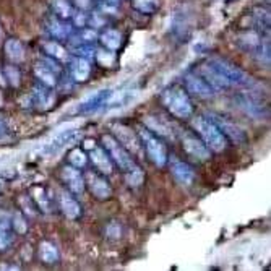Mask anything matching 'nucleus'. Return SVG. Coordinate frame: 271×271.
<instances>
[{
	"label": "nucleus",
	"instance_id": "1",
	"mask_svg": "<svg viewBox=\"0 0 271 271\" xmlns=\"http://www.w3.org/2000/svg\"><path fill=\"white\" fill-rule=\"evenodd\" d=\"M192 125L196 130V133L200 135L203 143L208 146V150L219 153L228 146V140H226L223 132L218 129V125L211 122V119H206V117H196V119L192 120Z\"/></svg>",
	"mask_w": 271,
	"mask_h": 271
},
{
	"label": "nucleus",
	"instance_id": "2",
	"mask_svg": "<svg viewBox=\"0 0 271 271\" xmlns=\"http://www.w3.org/2000/svg\"><path fill=\"white\" fill-rule=\"evenodd\" d=\"M208 65H210L216 73H218L226 83H228V86H239V88H252L254 86V81H252V78L243 73V71L232 65L231 62L228 60H223V59H210V62H208Z\"/></svg>",
	"mask_w": 271,
	"mask_h": 271
},
{
	"label": "nucleus",
	"instance_id": "3",
	"mask_svg": "<svg viewBox=\"0 0 271 271\" xmlns=\"http://www.w3.org/2000/svg\"><path fill=\"white\" fill-rule=\"evenodd\" d=\"M162 103L167 107V111L179 117V119H187L192 115V103L188 99L185 89L182 86H170L162 93Z\"/></svg>",
	"mask_w": 271,
	"mask_h": 271
},
{
	"label": "nucleus",
	"instance_id": "4",
	"mask_svg": "<svg viewBox=\"0 0 271 271\" xmlns=\"http://www.w3.org/2000/svg\"><path fill=\"white\" fill-rule=\"evenodd\" d=\"M138 137L141 140V144L144 151H146L148 158L155 162L158 166H164L166 164V159H167V153L164 144L161 143V140L156 137L155 133L146 130V129H140Z\"/></svg>",
	"mask_w": 271,
	"mask_h": 271
},
{
	"label": "nucleus",
	"instance_id": "5",
	"mask_svg": "<svg viewBox=\"0 0 271 271\" xmlns=\"http://www.w3.org/2000/svg\"><path fill=\"white\" fill-rule=\"evenodd\" d=\"M103 143H104L106 151L109 153V158L124 170V173H129L133 166H137L135 164V161L132 159V156L129 155V151L125 150L119 141L114 140L111 135H104Z\"/></svg>",
	"mask_w": 271,
	"mask_h": 271
},
{
	"label": "nucleus",
	"instance_id": "6",
	"mask_svg": "<svg viewBox=\"0 0 271 271\" xmlns=\"http://www.w3.org/2000/svg\"><path fill=\"white\" fill-rule=\"evenodd\" d=\"M112 132L115 133L117 141H119L125 150L135 153V155H140L141 150H143L141 140H140L138 135H135V132L130 127L117 124L112 127Z\"/></svg>",
	"mask_w": 271,
	"mask_h": 271
},
{
	"label": "nucleus",
	"instance_id": "7",
	"mask_svg": "<svg viewBox=\"0 0 271 271\" xmlns=\"http://www.w3.org/2000/svg\"><path fill=\"white\" fill-rule=\"evenodd\" d=\"M180 138H182V144H184V150L188 153L190 156L196 158V159H202V161H206L210 158V150H208L206 144L196 137L193 133H188V132H180L177 130Z\"/></svg>",
	"mask_w": 271,
	"mask_h": 271
},
{
	"label": "nucleus",
	"instance_id": "8",
	"mask_svg": "<svg viewBox=\"0 0 271 271\" xmlns=\"http://www.w3.org/2000/svg\"><path fill=\"white\" fill-rule=\"evenodd\" d=\"M170 174L180 185H192L195 180V170L184 161L174 159L170 161Z\"/></svg>",
	"mask_w": 271,
	"mask_h": 271
},
{
	"label": "nucleus",
	"instance_id": "9",
	"mask_svg": "<svg viewBox=\"0 0 271 271\" xmlns=\"http://www.w3.org/2000/svg\"><path fill=\"white\" fill-rule=\"evenodd\" d=\"M210 119L216 125H218V129L223 132V135L226 138H231L234 141H243V140H245V133H243V130L240 127H237V125L228 122L226 119H221V117H218V115H211Z\"/></svg>",
	"mask_w": 271,
	"mask_h": 271
},
{
	"label": "nucleus",
	"instance_id": "10",
	"mask_svg": "<svg viewBox=\"0 0 271 271\" xmlns=\"http://www.w3.org/2000/svg\"><path fill=\"white\" fill-rule=\"evenodd\" d=\"M62 179H64V182L73 193H83L85 182H83V177H81V174L77 169L68 167V166L64 167L62 169Z\"/></svg>",
	"mask_w": 271,
	"mask_h": 271
},
{
	"label": "nucleus",
	"instance_id": "11",
	"mask_svg": "<svg viewBox=\"0 0 271 271\" xmlns=\"http://www.w3.org/2000/svg\"><path fill=\"white\" fill-rule=\"evenodd\" d=\"M88 185L91 188V192L94 196H97L99 200H106L111 196V187L106 182L103 177H99L97 174H88Z\"/></svg>",
	"mask_w": 271,
	"mask_h": 271
},
{
	"label": "nucleus",
	"instance_id": "12",
	"mask_svg": "<svg viewBox=\"0 0 271 271\" xmlns=\"http://www.w3.org/2000/svg\"><path fill=\"white\" fill-rule=\"evenodd\" d=\"M185 83L188 86V91L196 94V96H200V97H210L213 94V89L211 86L206 83V80L205 78H198V77H187L185 80Z\"/></svg>",
	"mask_w": 271,
	"mask_h": 271
},
{
	"label": "nucleus",
	"instance_id": "13",
	"mask_svg": "<svg viewBox=\"0 0 271 271\" xmlns=\"http://www.w3.org/2000/svg\"><path fill=\"white\" fill-rule=\"evenodd\" d=\"M77 137H78V132L77 130H70V132L60 133V135H57V137L52 140V143H49V144H46V146H44V151H46V153H57L59 150L65 148L68 143L75 141Z\"/></svg>",
	"mask_w": 271,
	"mask_h": 271
},
{
	"label": "nucleus",
	"instance_id": "14",
	"mask_svg": "<svg viewBox=\"0 0 271 271\" xmlns=\"http://www.w3.org/2000/svg\"><path fill=\"white\" fill-rule=\"evenodd\" d=\"M91 158L96 169L103 174H111L112 173V164H111V158L109 155L103 150V148H94L91 153Z\"/></svg>",
	"mask_w": 271,
	"mask_h": 271
},
{
	"label": "nucleus",
	"instance_id": "15",
	"mask_svg": "<svg viewBox=\"0 0 271 271\" xmlns=\"http://www.w3.org/2000/svg\"><path fill=\"white\" fill-rule=\"evenodd\" d=\"M144 124H148V127L151 130H155L158 135H162V137H174V130L173 127L164 120V119H158V117H146L144 119Z\"/></svg>",
	"mask_w": 271,
	"mask_h": 271
},
{
	"label": "nucleus",
	"instance_id": "16",
	"mask_svg": "<svg viewBox=\"0 0 271 271\" xmlns=\"http://www.w3.org/2000/svg\"><path fill=\"white\" fill-rule=\"evenodd\" d=\"M60 206H62V210L65 211V214L68 216V218H77V216L80 214L78 203L65 192L60 193Z\"/></svg>",
	"mask_w": 271,
	"mask_h": 271
},
{
	"label": "nucleus",
	"instance_id": "17",
	"mask_svg": "<svg viewBox=\"0 0 271 271\" xmlns=\"http://www.w3.org/2000/svg\"><path fill=\"white\" fill-rule=\"evenodd\" d=\"M103 41L107 47H111V49H117L120 46V42H122V38H120V34L117 33V31H106L103 34Z\"/></svg>",
	"mask_w": 271,
	"mask_h": 271
},
{
	"label": "nucleus",
	"instance_id": "18",
	"mask_svg": "<svg viewBox=\"0 0 271 271\" xmlns=\"http://www.w3.org/2000/svg\"><path fill=\"white\" fill-rule=\"evenodd\" d=\"M125 177H127L129 180V184L132 187H138L141 182H143V174H141V169L137 167V166H133L129 173H125Z\"/></svg>",
	"mask_w": 271,
	"mask_h": 271
},
{
	"label": "nucleus",
	"instance_id": "19",
	"mask_svg": "<svg viewBox=\"0 0 271 271\" xmlns=\"http://www.w3.org/2000/svg\"><path fill=\"white\" fill-rule=\"evenodd\" d=\"M54 12L60 18H68L70 15V5L67 4V0H54Z\"/></svg>",
	"mask_w": 271,
	"mask_h": 271
},
{
	"label": "nucleus",
	"instance_id": "20",
	"mask_svg": "<svg viewBox=\"0 0 271 271\" xmlns=\"http://www.w3.org/2000/svg\"><path fill=\"white\" fill-rule=\"evenodd\" d=\"M135 7L143 13H150L158 7V0H135Z\"/></svg>",
	"mask_w": 271,
	"mask_h": 271
},
{
	"label": "nucleus",
	"instance_id": "21",
	"mask_svg": "<svg viewBox=\"0 0 271 271\" xmlns=\"http://www.w3.org/2000/svg\"><path fill=\"white\" fill-rule=\"evenodd\" d=\"M10 44L13 46V51L12 49H5L7 54H8V57H10L12 60H21L23 59V47H21V44L15 41V39H10Z\"/></svg>",
	"mask_w": 271,
	"mask_h": 271
}]
</instances>
